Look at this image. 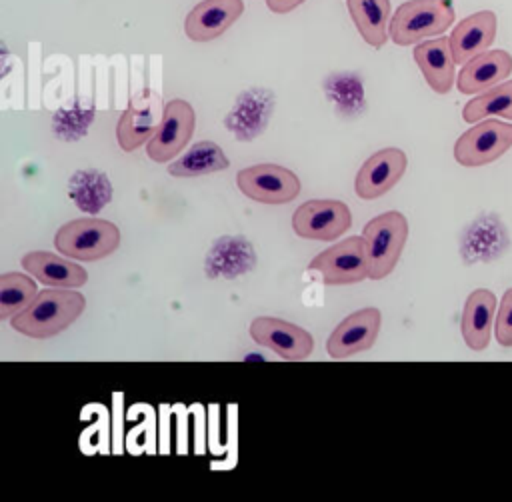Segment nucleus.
Wrapping results in <instances>:
<instances>
[{"instance_id": "1", "label": "nucleus", "mask_w": 512, "mask_h": 502, "mask_svg": "<svg viewBox=\"0 0 512 502\" xmlns=\"http://www.w3.org/2000/svg\"><path fill=\"white\" fill-rule=\"evenodd\" d=\"M86 308V298L72 288H44L36 298L16 316L10 324L16 332L44 340L64 332L72 326Z\"/></svg>"}, {"instance_id": "2", "label": "nucleus", "mask_w": 512, "mask_h": 502, "mask_svg": "<svg viewBox=\"0 0 512 502\" xmlns=\"http://www.w3.org/2000/svg\"><path fill=\"white\" fill-rule=\"evenodd\" d=\"M54 246L66 258L96 262L118 250L120 230L104 218H76L58 228Z\"/></svg>"}, {"instance_id": "3", "label": "nucleus", "mask_w": 512, "mask_h": 502, "mask_svg": "<svg viewBox=\"0 0 512 502\" xmlns=\"http://www.w3.org/2000/svg\"><path fill=\"white\" fill-rule=\"evenodd\" d=\"M368 276L372 280L386 278L398 264L408 240V220L402 212L390 210L374 216L362 230Z\"/></svg>"}, {"instance_id": "4", "label": "nucleus", "mask_w": 512, "mask_h": 502, "mask_svg": "<svg viewBox=\"0 0 512 502\" xmlns=\"http://www.w3.org/2000/svg\"><path fill=\"white\" fill-rule=\"evenodd\" d=\"M454 22V8L446 0H408L390 18V38L398 46L442 36Z\"/></svg>"}, {"instance_id": "5", "label": "nucleus", "mask_w": 512, "mask_h": 502, "mask_svg": "<svg viewBox=\"0 0 512 502\" xmlns=\"http://www.w3.org/2000/svg\"><path fill=\"white\" fill-rule=\"evenodd\" d=\"M512 148V124L484 118L468 128L454 144V160L464 168L486 166Z\"/></svg>"}, {"instance_id": "6", "label": "nucleus", "mask_w": 512, "mask_h": 502, "mask_svg": "<svg viewBox=\"0 0 512 502\" xmlns=\"http://www.w3.org/2000/svg\"><path fill=\"white\" fill-rule=\"evenodd\" d=\"M308 270L318 272L322 282L328 286L356 284L370 278L364 238L350 236L336 242L334 246L316 254L308 264Z\"/></svg>"}, {"instance_id": "7", "label": "nucleus", "mask_w": 512, "mask_h": 502, "mask_svg": "<svg viewBox=\"0 0 512 502\" xmlns=\"http://www.w3.org/2000/svg\"><path fill=\"white\" fill-rule=\"evenodd\" d=\"M236 186L246 198L262 204H286L300 194L298 176L278 164H254L238 170Z\"/></svg>"}, {"instance_id": "8", "label": "nucleus", "mask_w": 512, "mask_h": 502, "mask_svg": "<svg viewBox=\"0 0 512 502\" xmlns=\"http://www.w3.org/2000/svg\"><path fill=\"white\" fill-rule=\"evenodd\" d=\"M352 226L350 208L342 200H306L292 214V230L300 238L332 242Z\"/></svg>"}, {"instance_id": "9", "label": "nucleus", "mask_w": 512, "mask_h": 502, "mask_svg": "<svg viewBox=\"0 0 512 502\" xmlns=\"http://www.w3.org/2000/svg\"><path fill=\"white\" fill-rule=\"evenodd\" d=\"M196 126L194 108L180 98L164 104V116L158 132L146 144V154L150 160L164 164L176 158L192 138Z\"/></svg>"}, {"instance_id": "10", "label": "nucleus", "mask_w": 512, "mask_h": 502, "mask_svg": "<svg viewBox=\"0 0 512 502\" xmlns=\"http://www.w3.org/2000/svg\"><path fill=\"white\" fill-rule=\"evenodd\" d=\"M162 116L164 108L160 106V96L156 92L146 90L132 98L116 124V140L120 148L124 152H134L144 142H150L160 128Z\"/></svg>"}, {"instance_id": "11", "label": "nucleus", "mask_w": 512, "mask_h": 502, "mask_svg": "<svg viewBox=\"0 0 512 502\" xmlns=\"http://www.w3.org/2000/svg\"><path fill=\"white\" fill-rule=\"evenodd\" d=\"M250 336L254 342L270 348L280 358L296 362L310 356L314 340L304 328L272 316H258L250 322Z\"/></svg>"}, {"instance_id": "12", "label": "nucleus", "mask_w": 512, "mask_h": 502, "mask_svg": "<svg viewBox=\"0 0 512 502\" xmlns=\"http://www.w3.org/2000/svg\"><path fill=\"white\" fill-rule=\"evenodd\" d=\"M382 314L378 308H362L348 314L330 334L326 350L332 358L344 360L372 348L378 338Z\"/></svg>"}, {"instance_id": "13", "label": "nucleus", "mask_w": 512, "mask_h": 502, "mask_svg": "<svg viewBox=\"0 0 512 502\" xmlns=\"http://www.w3.org/2000/svg\"><path fill=\"white\" fill-rule=\"evenodd\" d=\"M408 158L400 148H382L374 152L358 170L354 190L362 200H376L386 194L404 176Z\"/></svg>"}, {"instance_id": "14", "label": "nucleus", "mask_w": 512, "mask_h": 502, "mask_svg": "<svg viewBox=\"0 0 512 502\" xmlns=\"http://www.w3.org/2000/svg\"><path fill=\"white\" fill-rule=\"evenodd\" d=\"M242 12V0H202L188 12L184 32L194 42L214 40L224 34Z\"/></svg>"}, {"instance_id": "15", "label": "nucleus", "mask_w": 512, "mask_h": 502, "mask_svg": "<svg viewBox=\"0 0 512 502\" xmlns=\"http://www.w3.org/2000/svg\"><path fill=\"white\" fill-rule=\"evenodd\" d=\"M496 28L498 20L492 10H480L462 18L448 36L456 64L462 66L470 58L490 50L496 40Z\"/></svg>"}, {"instance_id": "16", "label": "nucleus", "mask_w": 512, "mask_h": 502, "mask_svg": "<svg viewBox=\"0 0 512 502\" xmlns=\"http://www.w3.org/2000/svg\"><path fill=\"white\" fill-rule=\"evenodd\" d=\"M512 74V54L506 50H486L466 64L456 78V88L462 94H480L504 82Z\"/></svg>"}, {"instance_id": "17", "label": "nucleus", "mask_w": 512, "mask_h": 502, "mask_svg": "<svg viewBox=\"0 0 512 502\" xmlns=\"http://www.w3.org/2000/svg\"><path fill=\"white\" fill-rule=\"evenodd\" d=\"M496 310V296L492 290L476 288L468 294L460 318V332L470 350L482 352L488 348Z\"/></svg>"}, {"instance_id": "18", "label": "nucleus", "mask_w": 512, "mask_h": 502, "mask_svg": "<svg viewBox=\"0 0 512 502\" xmlns=\"http://www.w3.org/2000/svg\"><path fill=\"white\" fill-rule=\"evenodd\" d=\"M414 62L418 64L426 84L436 94H448L456 78V60L450 48V38L424 40L414 48Z\"/></svg>"}, {"instance_id": "19", "label": "nucleus", "mask_w": 512, "mask_h": 502, "mask_svg": "<svg viewBox=\"0 0 512 502\" xmlns=\"http://www.w3.org/2000/svg\"><path fill=\"white\" fill-rule=\"evenodd\" d=\"M22 268L44 286L56 288H80L88 282V272L58 254L34 250L22 256Z\"/></svg>"}, {"instance_id": "20", "label": "nucleus", "mask_w": 512, "mask_h": 502, "mask_svg": "<svg viewBox=\"0 0 512 502\" xmlns=\"http://www.w3.org/2000/svg\"><path fill=\"white\" fill-rule=\"evenodd\" d=\"M352 22L372 48H382L390 38V0H346Z\"/></svg>"}, {"instance_id": "21", "label": "nucleus", "mask_w": 512, "mask_h": 502, "mask_svg": "<svg viewBox=\"0 0 512 502\" xmlns=\"http://www.w3.org/2000/svg\"><path fill=\"white\" fill-rule=\"evenodd\" d=\"M228 166H230V160L224 154V150L210 140H202V142H196L180 158H176L168 166V174L178 178H194V176L226 170Z\"/></svg>"}, {"instance_id": "22", "label": "nucleus", "mask_w": 512, "mask_h": 502, "mask_svg": "<svg viewBox=\"0 0 512 502\" xmlns=\"http://www.w3.org/2000/svg\"><path fill=\"white\" fill-rule=\"evenodd\" d=\"M508 118L512 120V80H504L486 92L476 94L462 108L464 122H480L484 118Z\"/></svg>"}, {"instance_id": "23", "label": "nucleus", "mask_w": 512, "mask_h": 502, "mask_svg": "<svg viewBox=\"0 0 512 502\" xmlns=\"http://www.w3.org/2000/svg\"><path fill=\"white\" fill-rule=\"evenodd\" d=\"M32 278L20 272H6L0 276V320L16 316L36 298L38 290Z\"/></svg>"}, {"instance_id": "24", "label": "nucleus", "mask_w": 512, "mask_h": 502, "mask_svg": "<svg viewBox=\"0 0 512 502\" xmlns=\"http://www.w3.org/2000/svg\"><path fill=\"white\" fill-rule=\"evenodd\" d=\"M496 342L504 348H512V288L502 294L494 322Z\"/></svg>"}, {"instance_id": "25", "label": "nucleus", "mask_w": 512, "mask_h": 502, "mask_svg": "<svg viewBox=\"0 0 512 502\" xmlns=\"http://www.w3.org/2000/svg\"><path fill=\"white\" fill-rule=\"evenodd\" d=\"M302 2L304 0H266L268 8L272 12H276V14H286V12L294 10V8H298Z\"/></svg>"}]
</instances>
